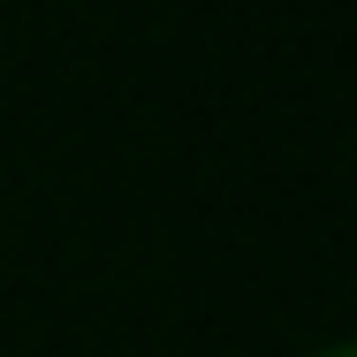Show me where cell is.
Returning a JSON list of instances; mask_svg holds the SVG:
<instances>
[{
  "instance_id": "cell-1",
  "label": "cell",
  "mask_w": 357,
  "mask_h": 357,
  "mask_svg": "<svg viewBox=\"0 0 357 357\" xmlns=\"http://www.w3.org/2000/svg\"><path fill=\"white\" fill-rule=\"evenodd\" d=\"M319 357H350V350H342V342H335V350H319Z\"/></svg>"
}]
</instances>
